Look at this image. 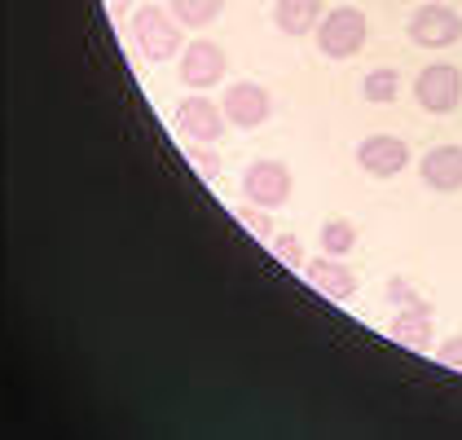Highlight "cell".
I'll return each mask as SVG.
<instances>
[{
    "instance_id": "6da1fadb",
    "label": "cell",
    "mask_w": 462,
    "mask_h": 440,
    "mask_svg": "<svg viewBox=\"0 0 462 440\" xmlns=\"http://www.w3.org/2000/svg\"><path fill=\"white\" fill-rule=\"evenodd\" d=\"M128 32H133V44H137V53L150 67L154 62H172L180 53V23L172 18V9H163V5H142L133 14Z\"/></svg>"
},
{
    "instance_id": "7a4b0ae2",
    "label": "cell",
    "mask_w": 462,
    "mask_h": 440,
    "mask_svg": "<svg viewBox=\"0 0 462 440\" xmlns=\"http://www.w3.org/2000/svg\"><path fill=\"white\" fill-rule=\"evenodd\" d=\"M318 49L321 58H335V62H344V58H356L361 49H365V40H370V23H365V14L356 9V5H339V9H326L318 23Z\"/></svg>"
},
{
    "instance_id": "3957f363",
    "label": "cell",
    "mask_w": 462,
    "mask_h": 440,
    "mask_svg": "<svg viewBox=\"0 0 462 440\" xmlns=\"http://www.w3.org/2000/svg\"><path fill=\"white\" fill-rule=\"evenodd\" d=\"M291 189H295V177L278 159H255L247 172H243V198H247L251 207L278 212V207H286Z\"/></svg>"
},
{
    "instance_id": "277c9868",
    "label": "cell",
    "mask_w": 462,
    "mask_h": 440,
    "mask_svg": "<svg viewBox=\"0 0 462 440\" xmlns=\"http://www.w3.org/2000/svg\"><path fill=\"white\" fill-rule=\"evenodd\" d=\"M177 71H180V84H185V88H199V93H203V88H216V84L225 79L229 58H225V49H220L216 40L199 36L177 53Z\"/></svg>"
},
{
    "instance_id": "5b68a950",
    "label": "cell",
    "mask_w": 462,
    "mask_h": 440,
    "mask_svg": "<svg viewBox=\"0 0 462 440\" xmlns=\"http://www.w3.org/2000/svg\"><path fill=\"white\" fill-rule=\"evenodd\" d=\"M414 97L427 115H454L462 106V71L454 62H431L414 79Z\"/></svg>"
},
{
    "instance_id": "8992f818",
    "label": "cell",
    "mask_w": 462,
    "mask_h": 440,
    "mask_svg": "<svg viewBox=\"0 0 462 440\" xmlns=\"http://www.w3.org/2000/svg\"><path fill=\"white\" fill-rule=\"evenodd\" d=\"M410 40L419 49H449L462 40V14L449 9V5H419L410 14Z\"/></svg>"
},
{
    "instance_id": "52a82bcc",
    "label": "cell",
    "mask_w": 462,
    "mask_h": 440,
    "mask_svg": "<svg viewBox=\"0 0 462 440\" xmlns=\"http://www.w3.org/2000/svg\"><path fill=\"white\" fill-rule=\"evenodd\" d=\"M220 110H225V119H229L234 128H260V124L273 115V97H269V88H264V84H255V79H238V84H229V88H225Z\"/></svg>"
},
{
    "instance_id": "ba28073f",
    "label": "cell",
    "mask_w": 462,
    "mask_h": 440,
    "mask_svg": "<svg viewBox=\"0 0 462 440\" xmlns=\"http://www.w3.org/2000/svg\"><path fill=\"white\" fill-rule=\"evenodd\" d=\"M177 128L180 137L194 142V146H216L225 137L229 119H225V110L216 106L212 97H185L177 106Z\"/></svg>"
},
{
    "instance_id": "9c48e42d",
    "label": "cell",
    "mask_w": 462,
    "mask_h": 440,
    "mask_svg": "<svg viewBox=\"0 0 462 440\" xmlns=\"http://www.w3.org/2000/svg\"><path fill=\"white\" fill-rule=\"evenodd\" d=\"M356 168L365 177H379V181H392L396 172L410 168V146L401 137H388V133H374L356 146Z\"/></svg>"
},
{
    "instance_id": "30bf717a",
    "label": "cell",
    "mask_w": 462,
    "mask_h": 440,
    "mask_svg": "<svg viewBox=\"0 0 462 440\" xmlns=\"http://www.w3.org/2000/svg\"><path fill=\"white\" fill-rule=\"evenodd\" d=\"M304 278H309L326 299H339V304L356 295V273L344 264V256H326V252H321L318 260H304Z\"/></svg>"
},
{
    "instance_id": "8fae6325",
    "label": "cell",
    "mask_w": 462,
    "mask_h": 440,
    "mask_svg": "<svg viewBox=\"0 0 462 440\" xmlns=\"http://www.w3.org/2000/svg\"><path fill=\"white\" fill-rule=\"evenodd\" d=\"M419 177L436 194H458L462 189V146H431L419 159Z\"/></svg>"
},
{
    "instance_id": "7c38bea8",
    "label": "cell",
    "mask_w": 462,
    "mask_h": 440,
    "mask_svg": "<svg viewBox=\"0 0 462 440\" xmlns=\"http://www.w3.org/2000/svg\"><path fill=\"white\" fill-rule=\"evenodd\" d=\"M321 14H326V0H278L273 5V23L282 36H309L318 32Z\"/></svg>"
},
{
    "instance_id": "4fadbf2b",
    "label": "cell",
    "mask_w": 462,
    "mask_h": 440,
    "mask_svg": "<svg viewBox=\"0 0 462 440\" xmlns=\"http://www.w3.org/2000/svg\"><path fill=\"white\" fill-rule=\"evenodd\" d=\"M388 335L396 344L423 353V348H431V313H427V308H401V313L392 317Z\"/></svg>"
},
{
    "instance_id": "5bb4252c",
    "label": "cell",
    "mask_w": 462,
    "mask_h": 440,
    "mask_svg": "<svg viewBox=\"0 0 462 440\" xmlns=\"http://www.w3.org/2000/svg\"><path fill=\"white\" fill-rule=\"evenodd\" d=\"M168 9L180 27H212L225 9V0H168Z\"/></svg>"
},
{
    "instance_id": "9a60e30c",
    "label": "cell",
    "mask_w": 462,
    "mask_h": 440,
    "mask_svg": "<svg viewBox=\"0 0 462 440\" xmlns=\"http://www.w3.org/2000/svg\"><path fill=\"white\" fill-rule=\"evenodd\" d=\"M318 238H321V252H326V256H348L356 247V225L344 216H330L321 225Z\"/></svg>"
},
{
    "instance_id": "2e32d148",
    "label": "cell",
    "mask_w": 462,
    "mask_h": 440,
    "mask_svg": "<svg viewBox=\"0 0 462 440\" xmlns=\"http://www.w3.org/2000/svg\"><path fill=\"white\" fill-rule=\"evenodd\" d=\"M396 93H401V75L392 71V67H379V71H370L361 79V97L365 102H396Z\"/></svg>"
},
{
    "instance_id": "e0dca14e",
    "label": "cell",
    "mask_w": 462,
    "mask_h": 440,
    "mask_svg": "<svg viewBox=\"0 0 462 440\" xmlns=\"http://www.w3.org/2000/svg\"><path fill=\"white\" fill-rule=\"evenodd\" d=\"M269 252L282 260L286 269H304V247H300L295 234H273V238H269Z\"/></svg>"
},
{
    "instance_id": "ac0fdd59",
    "label": "cell",
    "mask_w": 462,
    "mask_h": 440,
    "mask_svg": "<svg viewBox=\"0 0 462 440\" xmlns=\"http://www.w3.org/2000/svg\"><path fill=\"white\" fill-rule=\"evenodd\" d=\"M234 216H238V225H243V229H251L255 238H264V243L273 238V225H269V216H264V207H238Z\"/></svg>"
},
{
    "instance_id": "d6986e66",
    "label": "cell",
    "mask_w": 462,
    "mask_h": 440,
    "mask_svg": "<svg viewBox=\"0 0 462 440\" xmlns=\"http://www.w3.org/2000/svg\"><path fill=\"white\" fill-rule=\"evenodd\" d=\"M388 295L396 299V304H405V308H427V313H431V304H427L419 291H410V282H401V278H392L388 282Z\"/></svg>"
},
{
    "instance_id": "ffe728a7",
    "label": "cell",
    "mask_w": 462,
    "mask_h": 440,
    "mask_svg": "<svg viewBox=\"0 0 462 440\" xmlns=\"http://www.w3.org/2000/svg\"><path fill=\"white\" fill-rule=\"evenodd\" d=\"M436 362L449 366V370H462V335L445 339V344H436Z\"/></svg>"
},
{
    "instance_id": "44dd1931",
    "label": "cell",
    "mask_w": 462,
    "mask_h": 440,
    "mask_svg": "<svg viewBox=\"0 0 462 440\" xmlns=\"http://www.w3.org/2000/svg\"><path fill=\"white\" fill-rule=\"evenodd\" d=\"M189 159L203 168V177H216V159L208 154V150H199V146H189Z\"/></svg>"
},
{
    "instance_id": "7402d4cb",
    "label": "cell",
    "mask_w": 462,
    "mask_h": 440,
    "mask_svg": "<svg viewBox=\"0 0 462 440\" xmlns=\"http://www.w3.org/2000/svg\"><path fill=\"white\" fill-rule=\"evenodd\" d=\"M106 9H110V14H115V18H119V14L128 9V0H106Z\"/></svg>"
}]
</instances>
